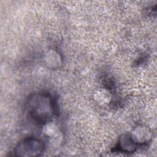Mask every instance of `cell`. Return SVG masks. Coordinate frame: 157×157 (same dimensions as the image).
<instances>
[{
  "label": "cell",
  "mask_w": 157,
  "mask_h": 157,
  "mask_svg": "<svg viewBox=\"0 0 157 157\" xmlns=\"http://www.w3.org/2000/svg\"><path fill=\"white\" fill-rule=\"evenodd\" d=\"M28 104L31 115L39 121H47L53 114V102L48 95L34 94L29 99Z\"/></svg>",
  "instance_id": "obj_1"
},
{
  "label": "cell",
  "mask_w": 157,
  "mask_h": 157,
  "mask_svg": "<svg viewBox=\"0 0 157 157\" xmlns=\"http://www.w3.org/2000/svg\"><path fill=\"white\" fill-rule=\"evenodd\" d=\"M44 150V145L40 140L29 137L20 142L15 148L17 156L33 157L40 155Z\"/></svg>",
  "instance_id": "obj_2"
},
{
  "label": "cell",
  "mask_w": 157,
  "mask_h": 157,
  "mask_svg": "<svg viewBox=\"0 0 157 157\" xmlns=\"http://www.w3.org/2000/svg\"><path fill=\"white\" fill-rule=\"evenodd\" d=\"M118 145L120 149L125 153H131L137 148L136 142L132 136L128 134L123 135L120 137Z\"/></svg>",
  "instance_id": "obj_3"
}]
</instances>
